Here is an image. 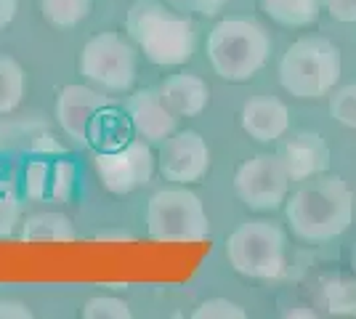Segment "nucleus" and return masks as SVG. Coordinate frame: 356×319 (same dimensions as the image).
<instances>
[{
  "label": "nucleus",
  "instance_id": "nucleus-22",
  "mask_svg": "<svg viewBox=\"0 0 356 319\" xmlns=\"http://www.w3.org/2000/svg\"><path fill=\"white\" fill-rule=\"evenodd\" d=\"M194 319H245L248 311L229 298H208L192 311Z\"/></svg>",
  "mask_w": 356,
  "mask_h": 319
},
{
  "label": "nucleus",
  "instance_id": "nucleus-14",
  "mask_svg": "<svg viewBox=\"0 0 356 319\" xmlns=\"http://www.w3.org/2000/svg\"><path fill=\"white\" fill-rule=\"evenodd\" d=\"M239 125L255 141L274 144L290 128V109L277 96H252L242 104Z\"/></svg>",
  "mask_w": 356,
  "mask_h": 319
},
{
  "label": "nucleus",
  "instance_id": "nucleus-6",
  "mask_svg": "<svg viewBox=\"0 0 356 319\" xmlns=\"http://www.w3.org/2000/svg\"><path fill=\"white\" fill-rule=\"evenodd\" d=\"M226 261L242 277L277 279L287 261V237L271 221H245L226 240Z\"/></svg>",
  "mask_w": 356,
  "mask_h": 319
},
{
  "label": "nucleus",
  "instance_id": "nucleus-19",
  "mask_svg": "<svg viewBox=\"0 0 356 319\" xmlns=\"http://www.w3.org/2000/svg\"><path fill=\"white\" fill-rule=\"evenodd\" d=\"M93 8V0H40V14L59 30L77 27Z\"/></svg>",
  "mask_w": 356,
  "mask_h": 319
},
{
  "label": "nucleus",
  "instance_id": "nucleus-20",
  "mask_svg": "<svg viewBox=\"0 0 356 319\" xmlns=\"http://www.w3.org/2000/svg\"><path fill=\"white\" fill-rule=\"evenodd\" d=\"M134 311L128 301L115 295H96L83 306V319H131Z\"/></svg>",
  "mask_w": 356,
  "mask_h": 319
},
{
  "label": "nucleus",
  "instance_id": "nucleus-28",
  "mask_svg": "<svg viewBox=\"0 0 356 319\" xmlns=\"http://www.w3.org/2000/svg\"><path fill=\"white\" fill-rule=\"evenodd\" d=\"M327 11L338 22H356V0H325Z\"/></svg>",
  "mask_w": 356,
  "mask_h": 319
},
{
  "label": "nucleus",
  "instance_id": "nucleus-23",
  "mask_svg": "<svg viewBox=\"0 0 356 319\" xmlns=\"http://www.w3.org/2000/svg\"><path fill=\"white\" fill-rule=\"evenodd\" d=\"M74 189V165L70 160H59L51 165V181H48V197L59 199H70Z\"/></svg>",
  "mask_w": 356,
  "mask_h": 319
},
{
  "label": "nucleus",
  "instance_id": "nucleus-30",
  "mask_svg": "<svg viewBox=\"0 0 356 319\" xmlns=\"http://www.w3.org/2000/svg\"><path fill=\"white\" fill-rule=\"evenodd\" d=\"M93 240H99V243H131L134 240V234L131 231H125V229H102V231H96L93 234Z\"/></svg>",
  "mask_w": 356,
  "mask_h": 319
},
{
  "label": "nucleus",
  "instance_id": "nucleus-4",
  "mask_svg": "<svg viewBox=\"0 0 356 319\" xmlns=\"http://www.w3.org/2000/svg\"><path fill=\"white\" fill-rule=\"evenodd\" d=\"M341 51L327 38H300L280 61V83L290 96L314 101L330 96L341 80Z\"/></svg>",
  "mask_w": 356,
  "mask_h": 319
},
{
  "label": "nucleus",
  "instance_id": "nucleus-26",
  "mask_svg": "<svg viewBox=\"0 0 356 319\" xmlns=\"http://www.w3.org/2000/svg\"><path fill=\"white\" fill-rule=\"evenodd\" d=\"M19 215H22V208H19V199L11 192H3L0 195V240H8L16 231V224H19Z\"/></svg>",
  "mask_w": 356,
  "mask_h": 319
},
{
  "label": "nucleus",
  "instance_id": "nucleus-17",
  "mask_svg": "<svg viewBox=\"0 0 356 319\" xmlns=\"http://www.w3.org/2000/svg\"><path fill=\"white\" fill-rule=\"evenodd\" d=\"M261 11L282 27H309L319 19L322 0H258Z\"/></svg>",
  "mask_w": 356,
  "mask_h": 319
},
{
  "label": "nucleus",
  "instance_id": "nucleus-8",
  "mask_svg": "<svg viewBox=\"0 0 356 319\" xmlns=\"http://www.w3.org/2000/svg\"><path fill=\"white\" fill-rule=\"evenodd\" d=\"M290 176L280 154H255L234 173V192L250 211H277L287 199Z\"/></svg>",
  "mask_w": 356,
  "mask_h": 319
},
{
  "label": "nucleus",
  "instance_id": "nucleus-5",
  "mask_svg": "<svg viewBox=\"0 0 356 319\" xmlns=\"http://www.w3.org/2000/svg\"><path fill=\"white\" fill-rule=\"evenodd\" d=\"M147 234L154 243H202L210 237V218L202 197L178 183L152 195L147 205Z\"/></svg>",
  "mask_w": 356,
  "mask_h": 319
},
{
  "label": "nucleus",
  "instance_id": "nucleus-13",
  "mask_svg": "<svg viewBox=\"0 0 356 319\" xmlns=\"http://www.w3.org/2000/svg\"><path fill=\"white\" fill-rule=\"evenodd\" d=\"M277 154L287 167L290 181H309L314 176H322L332 160L327 141L314 131H300L290 136Z\"/></svg>",
  "mask_w": 356,
  "mask_h": 319
},
{
  "label": "nucleus",
  "instance_id": "nucleus-15",
  "mask_svg": "<svg viewBox=\"0 0 356 319\" xmlns=\"http://www.w3.org/2000/svg\"><path fill=\"white\" fill-rule=\"evenodd\" d=\"M160 91H163L165 104L170 106L178 117H197V115L205 112V106L210 101L208 83L200 75H192V72L170 75Z\"/></svg>",
  "mask_w": 356,
  "mask_h": 319
},
{
  "label": "nucleus",
  "instance_id": "nucleus-1",
  "mask_svg": "<svg viewBox=\"0 0 356 319\" xmlns=\"http://www.w3.org/2000/svg\"><path fill=\"white\" fill-rule=\"evenodd\" d=\"M284 215L293 234L306 243H330L354 221V192L341 176H314L290 199Z\"/></svg>",
  "mask_w": 356,
  "mask_h": 319
},
{
  "label": "nucleus",
  "instance_id": "nucleus-25",
  "mask_svg": "<svg viewBox=\"0 0 356 319\" xmlns=\"http://www.w3.org/2000/svg\"><path fill=\"white\" fill-rule=\"evenodd\" d=\"M48 181H51V165L43 163V160H32L30 165H27V176H24L27 195L32 199L48 197Z\"/></svg>",
  "mask_w": 356,
  "mask_h": 319
},
{
  "label": "nucleus",
  "instance_id": "nucleus-21",
  "mask_svg": "<svg viewBox=\"0 0 356 319\" xmlns=\"http://www.w3.org/2000/svg\"><path fill=\"white\" fill-rule=\"evenodd\" d=\"M330 115L346 128H356V83L343 85L330 96Z\"/></svg>",
  "mask_w": 356,
  "mask_h": 319
},
{
  "label": "nucleus",
  "instance_id": "nucleus-31",
  "mask_svg": "<svg viewBox=\"0 0 356 319\" xmlns=\"http://www.w3.org/2000/svg\"><path fill=\"white\" fill-rule=\"evenodd\" d=\"M16 11H19V0H0V30L14 22Z\"/></svg>",
  "mask_w": 356,
  "mask_h": 319
},
{
  "label": "nucleus",
  "instance_id": "nucleus-24",
  "mask_svg": "<svg viewBox=\"0 0 356 319\" xmlns=\"http://www.w3.org/2000/svg\"><path fill=\"white\" fill-rule=\"evenodd\" d=\"M332 314H356V285L354 282H332L325 290Z\"/></svg>",
  "mask_w": 356,
  "mask_h": 319
},
{
  "label": "nucleus",
  "instance_id": "nucleus-18",
  "mask_svg": "<svg viewBox=\"0 0 356 319\" xmlns=\"http://www.w3.org/2000/svg\"><path fill=\"white\" fill-rule=\"evenodd\" d=\"M22 99H24V69L14 56L0 54V115L14 112L22 104Z\"/></svg>",
  "mask_w": 356,
  "mask_h": 319
},
{
  "label": "nucleus",
  "instance_id": "nucleus-7",
  "mask_svg": "<svg viewBox=\"0 0 356 319\" xmlns=\"http://www.w3.org/2000/svg\"><path fill=\"white\" fill-rule=\"evenodd\" d=\"M77 69L104 91H128L136 80V48L118 32L93 35L77 56Z\"/></svg>",
  "mask_w": 356,
  "mask_h": 319
},
{
  "label": "nucleus",
  "instance_id": "nucleus-29",
  "mask_svg": "<svg viewBox=\"0 0 356 319\" xmlns=\"http://www.w3.org/2000/svg\"><path fill=\"white\" fill-rule=\"evenodd\" d=\"M0 319H32V311L27 304L14 298H0Z\"/></svg>",
  "mask_w": 356,
  "mask_h": 319
},
{
  "label": "nucleus",
  "instance_id": "nucleus-11",
  "mask_svg": "<svg viewBox=\"0 0 356 319\" xmlns=\"http://www.w3.org/2000/svg\"><path fill=\"white\" fill-rule=\"evenodd\" d=\"M109 106V96H104L88 85H64L56 96V120L61 131L77 144H90L96 115Z\"/></svg>",
  "mask_w": 356,
  "mask_h": 319
},
{
  "label": "nucleus",
  "instance_id": "nucleus-16",
  "mask_svg": "<svg viewBox=\"0 0 356 319\" xmlns=\"http://www.w3.org/2000/svg\"><path fill=\"white\" fill-rule=\"evenodd\" d=\"M74 237L77 234H74L72 221L56 211L35 213L22 224V231H19L22 243H72Z\"/></svg>",
  "mask_w": 356,
  "mask_h": 319
},
{
  "label": "nucleus",
  "instance_id": "nucleus-27",
  "mask_svg": "<svg viewBox=\"0 0 356 319\" xmlns=\"http://www.w3.org/2000/svg\"><path fill=\"white\" fill-rule=\"evenodd\" d=\"M186 16H218L229 0H165Z\"/></svg>",
  "mask_w": 356,
  "mask_h": 319
},
{
  "label": "nucleus",
  "instance_id": "nucleus-2",
  "mask_svg": "<svg viewBox=\"0 0 356 319\" xmlns=\"http://www.w3.org/2000/svg\"><path fill=\"white\" fill-rule=\"evenodd\" d=\"M134 46L157 67H181L192 59L197 30L192 19L165 0H136L125 16Z\"/></svg>",
  "mask_w": 356,
  "mask_h": 319
},
{
  "label": "nucleus",
  "instance_id": "nucleus-9",
  "mask_svg": "<svg viewBox=\"0 0 356 319\" xmlns=\"http://www.w3.org/2000/svg\"><path fill=\"white\" fill-rule=\"evenodd\" d=\"M157 157L152 154V147L144 138H131L118 149L99 152L93 157L96 173L112 195H131L134 189L152 181Z\"/></svg>",
  "mask_w": 356,
  "mask_h": 319
},
{
  "label": "nucleus",
  "instance_id": "nucleus-3",
  "mask_svg": "<svg viewBox=\"0 0 356 319\" xmlns=\"http://www.w3.org/2000/svg\"><path fill=\"white\" fill-rule=\"evenodd\" d=\"M208 61L213 72L229 83H248L266 67L271 35L252 19H223L208 35Z\"/></svg>",
  "mask_w": 356,
  "mask_h": 319
},
{
  "label": "nucleus",
  "instance_id": "nucleus-10",
  "mask_svg": "<svg viewBox=\"0 0 356 319\" xmlns=\"http://www.w3.org/2000/svg\"><path fill=\"white\" fill-rule=\"evenodd\" d=\"M157 167L165 181L197 183L210 170V147L197 131H176L163 141L157 154Z\"/></svg>",
  "mask_w": 356,
  "mask_h": 319
},
{
  "label": "nucleus",
  "instance_id": "nucleus-12",
  "mask_svg": "<svg viewBox=\"0 0 356 319\" xmlns=\"http://www.w3.org/2000/svg\"><path fill=\"white\" fill-rule=\"evenodd\" d=\"M128 120L134 125L136 136L149 141V144H163L170 133H176L178 115L165 104L160 88H141L136 91L128 104Z\"/></svg>",
  "mask_w": 356,
  "mask_h": 319
}]
</instances>
